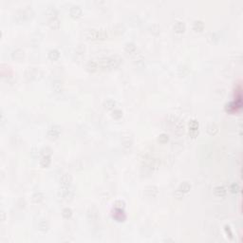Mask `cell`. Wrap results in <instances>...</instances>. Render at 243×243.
<instances>
[{"label": "cell", "instance_id": "cell-1", "mask_svg": "<svg viewBox=\"0 0 243 243\" xmlns=\"http://www.w3.org/2000/svg\"><path fill=\"white\" fill-rule=\"evenodd\" d=\"M121 58L119 56H110V57H102L97 59L99 69H117L121 64Z\"/></svg>", "mask_w": 243, "mask_h": 243}, {"label": "cell", "instance_id": "cell-2", "mask_svg": "<svg viewBox=\"0 0 243 243\" xmlns=\"http://www.w3.org/2000/svg\"><path fill=\"white\" fill-rule=\"evenodd\" d=\"M33 15H34V13L32 11V9L26 8V9H22V10L17 11L15 13L14 19L17 22H25L27 20H30Z\"/></svg>", "mask_w": 243, "mask_h": 243}, {"label": "cell", "instance_id": "cell-3", "mask_svg": "<svg viewBox=\"0 0 243 243\" xmlns=\"http://www.w3.org/2000/svg\"><path fill=\"white\" fill-rule=\"evenodd\" d=\"M86 36L88 40L91 41L105 40L106 38H107V32L103 30H89L87 32Z\"/></svg>", "mask_w": 243, "mask_h": 243}, {"label": "cell", "instance_id": "cell-4", "mask_svg": "<svg viewBox=\"0 0 243 243\" xmlns=\"http://www.w3.org/2000/svg\"><path fill=\"white\" fill-rule=\"evenodd\" d=\"M74 194H75V191H74V188L70 186H62L61 189L58 192V196L59 198L63 200L66 201H69L73 199Z\"/></svg>", "mask_w": 243, "mask_h": 243}, {"label": "cell", "instance_id": "cell-5", "mask_svg": "<svg viewBox=\"0 0 243 243\" xmlns=\"http://www.w3.org/2000/svg\"><path fill=\"white\" fill-rule=\"evenodd\" d=\"M242 107V101H241V95L239 94L238 97L233 102H230L229 104L226 105L225 107V110L227 112H230V113H233V112L237 111L238 109H240Z\"/></svg>", "mask_w": 243, "mask_h": 243}, {"label": "cell", "instance_id": "cell-6", "mask_svg": "<svg viewBox=\"0 0 243 243\" xmlns=\"http://www.w3.org/2000/svg\"><path fill=\"white\" fill-rule=\"evenodd\" d=\"M43 73L40 69H35V68H32V69H27L26 72H25V76L28 80H38L42 77Z\"/></svg>", "mask_w": 243, "mask_h": 243}, {"label": "cell", "instance_id": "cell-7", "mask_svg": "<svg viewBox=\"0 0 243 243\" xmlns=\"http://www.w3.org/2000/svg\"><path fill=\"white\" fill-rule=\"evenodd\" d=\"M190 189H191V184L187 181H184L180 185V187L178 188V190L175 192V196L177 198H181V197H183L184 194L188 193L190 191Z\"/></svg>", "mask_w": 243, "mask_h": 243}, {"label": "cell", "instance_id": "cell-8", "mask_svg": "<svg viewBox=\"0 0 243 243\" xmlns=\"http://www.w3.org/2000/svg\"><path fill=\"white\" fill-rule=\"evenodd\" d=\"M112 218L119 222H123L126 219V215H125L124 209L114 208V210L112 211Z\"/></svg>", "mask_w": 243, "mask_h": 243}, {"label": "cell", "instance_id": "cell-9", "mask_svg": "<svg viewBox=\"0 0 243 243\" xmlns=\"http://www.w3.org/2000/svg\"><path fill=\"white\" fill-rule=\"evenodd\" d=\"M189 134L192 138L199 135V123L197 120H191L189 123Z\"/></svg>", "mask_w": 243, "mask_h": 243}, {"label": "cell", "instance_id": "cell-10", "mask_svg": "<svg viewBox=\"0 0 243 243\" xmlns=\"http://www.w3.org/2000/svg\"><path fill=\"white\" fill-rule=\"evenodd\" d=\"M61 134V127L59 125H53L48 130V137L50 139L55 140L57 139Z\"/></svg>", "mask_w": 243, "mask_h": 243}, {"label": "cell", "instance_id": "cell-11", "mask_svg": "<svg viewBox=\"0 0 243 243\" xmlns=\"http://www.w3.org/2000/svg\"><path fill=\"white\" fill-rule=\"evenodd\" d=\"M144 194L147 196L148 198H156L159 194V189L155 185L147 186V187L144 189Z\"/></svg>", "mask_w": 243, "mask_h": 243}, {"label": "cell", "instance_id": "cell-12", "mask_svg": "<svg viewBox=\"0 0 243 243\" xmlns=\"http://www.w3.org/2000/svg\"><path fill=\"white\" fill-rule=\"evenodd\" d=\"M83 13V11H82V9L80 6L78 5H74L70 8V10H69V14L71 17L73 18H79Z\"/></svg>", "mask_w": 243, "mask_h": 243}, {"label": "cell", "instance_id": "cell-13", "mask_svg": "<svg viewBox=\"0 0 243 243\" xmlns=\"http://www.w3.org/2000/svg\"><path fill=\"white\" fill-rule=\"evenodd\" d=\"M72 182V177L69 174H64L61 179H60V183L61 186H70Z\"/></svg>", "mask_w": 243, "mask_h": 243}, {"label": "cell", "instance_id": "cell-14", "mask_svg": "<svg viewBox=\"0 0 243 243\" xmlns=\"http://www.w3.org/2000/svg\"><path fill=\"white\" fill-rule=\"evenodd\" d=\"M86 69H87V70L89 71V72H95V71L99 70L97 60H89V61L88 62V64H87Z\"/></svg>", "mask_w": 243, "mask_h": 243}, {"label": "cell", "instance_id": "cell-15", "mask_svg": "<svg viewBox=\"0 0 243 243\" xmlns=\"http://www.w3.org/2000/svg\"><path fill=\"white\" fill-rule=\"evenodd\" d=\"M51 163V157L50 155L48 156H42L41 160H40V165L42 168H48L50 165Z\"/></svg>", "mask_w": 243, "mask_h": 243}, {"label": "cell", "instance_id": "cell-16", "mask_svg": "<svg viewBox=\"0 0 243 243\" xmlns=\"http://www.w3.org/2000/svg\"><path fill=\"white\" fill-rule=\"evenodd\" d=\"M185 24L182 21H177L174 25V31L177 33H182L185 31Z\"/></svg>", "mask_w": 243, "mask_h": 243}, {"label": "cell", "instance_id": "cell-17", "mask_svg": "<svg viewBox=\"0 0 243 243\" xmlns=\"http://www.w3.org/2000/svg\"><path fill=\"white\" fill-rule=\"evenodd\" d=\"M24 55H25V52L24 50H22L21 49H16L13 51L12 53V57L13 59L14 60H21L24 58Z\"/></svg>", "mask_w": 243, "mask_h": 243}, {"label": "cell", "instance_id": "cell-18", "mask_svg": "<svg viewBox=\"0 0 243 243\" xmlns=\"http://www.w3.org/2000/svg\"><path fill=\"white\" fill-rule=\"evenodd\" d=\"M49 59L51 60V61H57L60 57V51L56 49H53V50H50L49 51Z\"/></svg>", "mask_w": 243, "mask_h": 243}, {"label": "cell", "instance_id": "cell-19", "mask_svg": "<svg viewBox=\"0 0 243 243\" xmlns=\"http://www.w3.org/2000/svg\"><path fill=\"white\" fill-rule=\"evenodd\" d=\"M214 193L215 195L217 196V197H219V198H222L224 196L226 195L227 191H226V188L224 187V186H217L216 188L214 190Z\"/></svg>", "mask_w": 243, "mask_h": 243}, {"label": "cell", "instance_id": "cell-20", "mask_svg": "<svg viewBox=\"0 0 243 243\" xmlns=\"http://www.w3.org/2000/svg\"><path fill=\"white\" fill-rule=\"evenodd\" d=\"M125 50L127 54H134L137 50V47L134 43H127L125 47Z\"/></svg>", "mask_w": 243, "mask_h": 243}, {"label": "cell", "instance_id": "cell-21", "mask_svg": "<svg viewBox=\"0 0 243 243\" xmlns=\"http://www.w3.org/2000/svg\"><path fill=\"white\" fill-rule=\"evenodd\" d=\"M49 26L52 30H58L61 26L60 20L58 19V18H51V19H50V21H49Z\"/></svg>", "mask_w": 243, "mask_h": 243}, {"label": "cell", "instance_id": "cell-22", "mask_svg": "<svg viewBox=\"0 0 243 243\" xmlns=\"http://www.w3.org/2000/svg\"><path fill=\"white\" fill-rule=\"evenodd\" d=\"M45 195L42 192H36L32 195V201L35 203H40L44 200Z\"/></svg>", "mask_w": 243, "mask_h": 243}, {"label": "cell", "instance_id": "cell-23", "mask_svg": "<svg viewBox=\"0 0 243 243\" xmlns=\"http://www.w3.org/2000/svg\"><path fill=\"white\" fill-rule=\"evenodd\" d=\"M104 107L107 110H113L116 107V102L112 99H107L104 102Z\"/></svg>", "mask_w": 243, "mask_h": 243}, {"label": "cell", "instance_id": "cell-24", "mask_svg": "<svg viewBox=\"0 0 243 243\" xmlns=\"http://www.w3.org/2000/svg\"><path fill=\"white\" fill-rule=\"evenodd\" d=\"M46 13H47V15H48L49 17H50V19H51V18H57L58 11L56 10L54 7H50V8L47 9Z\"/></svg>", "mask_w": 243, "mask_h": 243}, {"label": "cell", "instance_id": "cell-25", "mask_svg": "<svg viewBox=\"0 0 243 243\" xmlns=\"http://www.w3.org/2000/svg\"><path fill=\"white\" fill-rule=\"evenodd\" d=\"M175 125V133L177 135H181L184 131V125L181 121H177L174 124Z\"/></svg>", "mask_w": 243, "mask_h": 243}, {"label": "cell", "instance_id": "cell-26", "mask_svg": "<svg viewBox=\"0 0 243 243\" xmlns=\"http://www.w3.org/2000/svg\"><path fill=\"white\" fill-rule=\"evenodd\" d=\"M204 29V23L201 20H196L193 24V30L195 32H201Z\"/></svg>", "mask_w": 243, "mask_h": 243}, {"label": "cell", "instance_id": "cell-27", "mask_svg": "<svg viewBox=\"0 0 243 243\" xmlns=\"http://www.w3.org/2000/svg\"><path fill=\"white\" fill-rule=\"evenodd\" d=\"M49 222L45 219H41L38 222V230H40L41 232H47L49 230Z\"/></svg>", "mask_w": 243, "mask_h": 243}, {"label": "cell", "instance_id": "cell-28", "mask_svg": "<svg viewBox=\"0 0 243 243\" xmlns=\"http://www.w3.org/2000/svg\"><path fill=\"white\" fill-rule=\"evenodd\" d=\"M52 89L56 92V93H60L63 90V86L62 83L60 81H54L52 83Z\"/></svg>", "mask_w": 243, "mask_h": 243}, {"label": "cell", "instance_id": "cell-29", "mask_svg": "<svg viewBox=\"0 0 243 243\" xmlns=\"http://www.w3.org/2000/svg\"><path fill=\"white\" fill-rule=\"evenodd\" d=\"M62 216H63L64 219H70L71 216H72V210L70 208H65V209H63V211H62Z\"/></svg>", "mask_w": 243, "mask_h": 243}, {"label": "cell", "instance_id": "cell-30", "mask_svg": "<svg viewBox=\"0 0 243 243\" xmlns=\"http://www.w3.org/2000/svg\"><path fill=\"white\" fill-rule=\"evenodd\" d=\"M218 131H219L218 126H217L216 125H214V124L208 125V127H207V132H208L210 135H215Z\"/></svg>", "mask_w": 243, "mask_h": 243}, {"label": "cell", "instance_id": "cell-31", "mask_svg": "<svg viewBox=\"0 0 243 243\" xmlns=\"http://www.w3.org/2000/svg\"><path fill=\"white\" fill-rule=\"evenodd\" d=\"M112 117L116 120H119L123 117V111L121 109H113V112H112Z\"/></svg>", "mask_w": 243, "mask_h": 243}, {"label": "cell", "instance_id": "cell-32", "mask_svg": "<svg viewBox=\"0 0 243 243\" xmlns=\"http://www.w3.org/2000/svg\"><path fill=\"white\" fill-rule=\"evenodd\" d=\"M158 140L161 144H165L168 142V140H169V136H168L166 133H162L160 136H159Z\"/></svg>", "mask_w": 243, "mask_h": 243}, {"label": "cell", "instance_id": "cell-33", "mask_svg": "<svg viewBox=\"0 0 243 243\" xmlns=\"http://www.w3.org/2000/svg\"><path fill=\"white\" fill-rule=\"evenodd\" d=\"M230 189H231V192H232V193H234V194H237V193H238V192H239V190H240V186H239V184H238V183L235 182V183H233V184L231 185Z\"/></svg>", "mask_w": 243, "mask_h": 243}, {"label": "cell", "instance_id": "cell-34", "mask_svg": "<svg viewBox=\"0 0 243 243\" xmlns=\"http://www.w3.org/2000/svg\"><path fill=\"white\" fill-rule=\"evenodd\" d=\"M125 207V202L121 200H116L114 202V208H121V209H124Z\"/></svg>", "mask_w": 243, "mask_h": 243}, {"label": "cell", "instance_id": "cell-35", "mask_svg": "<svg viewBox=\"0 0 243 243\" xmlns=\"http://www.w3.org/2000/svg\"><path fill=\"white\" fill-rule=\"evenodd\" d=\"M51 149L50 147H45L41 150V155L42 156H48V155H50L51 154Z\"/></svg>", "mask_w": 243, "mask_h": 243}, {"label": "cell", "instance_id": "cell-36", "mask_svg": "<svg viewBox=\"0 0 243 243\" xmlns=\"http://www.w3.org/2000/svg\"><path fill=\"white\" fill-rule=\"evenodd\" d=\"M224 230H225L226 235H228L227 237H229L232 239V238H233V233H232V231H231L230 227H229V226H225V228H224Z\"/></svg>", "mask_w": 243, "mask_h": 243}]
</instances>
